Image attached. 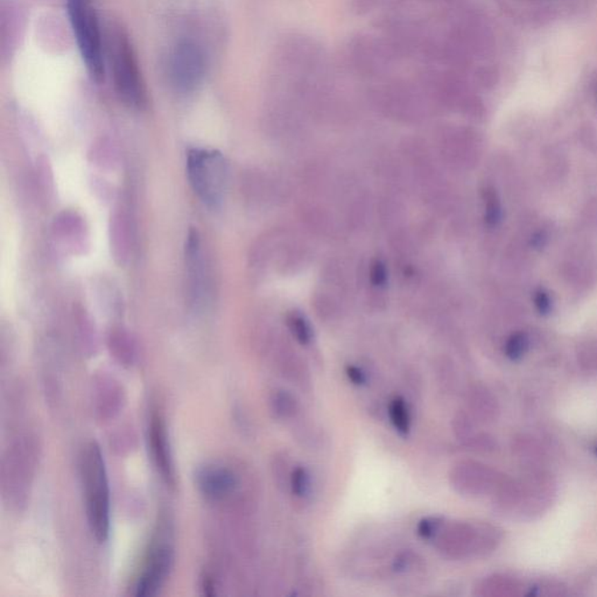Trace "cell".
I'll list each match as a JSON object with an SVG mask.
<instances>
[{"instance_id": "26", "label": "cell", "mask_w": 597, "mask_h": 597, "mask_svg": "<svg viewBox=\"0 0 597 597\" xmlns=\"http://www.w3.org/2000/svg\"><path fill=\"white\" fill-rule=\"evenodd\" d=\"M536 305H537L538 309L543 314H546L550 309V300L548 294L545 292H539L536 297Z\"/></svg>"}, {"instance_id": "27", "label": "cell", "mask_w": 597, "mask_h": 597, "mask_svg": "<svg viewBox=\"0 0 597 597\" xmlns=\"http://www.w3.org/2000/svg\"><path fill=\"white\" fill-rule=\"evenodd\" d=\"M202 589L206 595H213L215 593L214 580L208 574H204V577H202Z\"/></svg>"}, {"instance_id": "8", "label": "cell", "mask_w": 597, "mask_h": 597, "mask_svg": "<svg viewBox=\"0 0 597 597\" xmlns=\"http://www.w3.org/2000/svg\"><path fill=\"white\" fill-rule=\"evenodd\" d=\"M174 564V550L167 540L159 539L150 546L141 574L134 584L136 596H153L167 580Z\"/></svg>"}, {"instance_id": "20", "label": "cell", "mask_w": 597, "mask_h": 597, "mask_svg": "<svg viewBox=\"0 0 597 597\" xmlns=\"http://www.w3.org/2000/svg\"><path fill=\"white\" fill-rule=\"evenodd\" d=\"M527 347H528V340L526 335L517 333L507 340L505 344V354L510 360H517L524 356Z\"/></svg>"}, {"instance_id": "5", "label": "cell", "mask_w": 597, "mask_h": 597, "mask_svg": "<svg viewBox=\"0 0 597 597\" xmlns=\"http://www.w3.org/2000/svg\"><path fill=\"white\" fill-rule=\"evenodd\" d=\"M433 543L444 557L461 560L490 552L497 543V531L489 525L446 521Z\"/></svg>"}, {"instance_id": "6", "label": "cell", "mask_w": 597, "mask_h": 597, "mask_svg": "<svg viewBox=\"0 0 597 597\" xmlns=\"http://www.w3.org/2000/svg\"><path fill=\"white\" fill-rule=\"evenodd\" d=\"M399 55L390 41L374 37H358L349 45V59L358 73L378 76L390 69Z\"/></svg>"}, {"instance_id": "13", "label": "cell", "mask_w": 597, "mask_h": 597, "mask_svg": "<svg viewBox=\"0 0 597 597\" xmlns=\"http://www.w3.org/2000/svg\"><path fill=\"white\" fill-rule=\"evenodd\" d=\"M468 407L473 418L480 421H491L497 413V403L494 396L484 386L475 385L468 391Z\"/></svg>"}, {"instance_id": "1", "label": "cell", "mask_w": 597, "mask_h": 597, "mask_svg": "<svg viewBox=\"0 0 597 597\" xmlns=\"http://www.w3.org/2000/svg\"><path fill=\"white\" fill-rule=\"evenodd\" d=\"M80 471L88 524L95 539L105 543L110 532V490L103 454L95 441L84 446Z\"/></svg>"}, {"instance_id": "11", "label": "cell", "mask_w": 597, "mask_h": 597, "mask_svg": "<svg viewBox=\"0 0 597 597\" xmlns=\"http://www.w3.org/2000/svg\"><path fill=\"white\" fill-rule=\"evenodd\" d=\"M197 489L211 501H223L230 497L238 487L237 475L230 468L218 464H206L195 475Z\"/></svg>"}, {"instance_id": "16", "label": "cell", "mask_w": 597, "mask_h": 597, "mask_svg": "<svg viewBox=\"0 0 597 597\" xmlns=\"http://www.w3.org/2000/svg\"><path fill=\"white\" fill-rule=\"evenodd\" d=\"M290 489L297 498H306L312 490L311 471L305 466H297L292 469Z\"/></svg>"}, {"instance_id": "10", "label": "cell", "mask_w": 597, "mask_h": 597, "mask_svg": "<svg viewBox=\"0 0 597 597\" xmlns=\"http://www.w3.org/2000/svg\"><path fill=\"white\" fill-rule=\"evenodd\" d=\"M148 447L158 473L170 487L175 484V469L168 440L167 428L159 413L152 414L148 426Z\"/></svg>"}, {"instance_id": "28", "label": "cell", "mask_w": 597, "mask_h": 597, "mask_svg": "<svg viewBox=\"0 0 597 597\" xmlns=\"http://www.w3.org/2000/svg\"><path fill=\"white\" fill-rule=\"evenodd\" d=\"M595 453H596V455H597V446H596V447H595Z\"/></svg>"}, {"instance_id": "4", "label": "cell", "mask_w": 597, "mask_h": 597, "mask_svg": "<svg viewBox=\"0 0 597 597\" xmlns=\"http://www.w3.org/2000/svg\"><path fill=\"white\" fill-rule=\"evenodd\" d=\"M187 175L193 191L208 207L220 206L227 184L223 154L207 148H191L187 154Z\"/></svg>"}, {"instance_id": "21", "label": "cell", "mask_w": 597, "mask_h": 597, "mask_svg": "<svg viewBox=\"0 0 597 597\" xmlns=\"http://www.w3.org/2000/svg\"><path fill=\"white\" fill-rule=\"evenodd\" d=\"M444 521H446L444 518L437 517V516L424 518L419 521V525H418V534L422 539L433 540L441 530V527L444 526Z\"/></svg>"}, {"instance_id": "12", "label": "cell", "mask_w": 597, "mask_h": 597, "mask_svg": "<svg viewBox=\"0 0 597 597\" xmlns=\"http://www.w3.org/2000/svg\"><path fill=\"white\" fill-rule=\"evenodd\" d=\"M186 261H187L188 276L191 281V295L195 300H200L203 295L204 268L201 250V238L197 230L191 229L188 234L186 243Z\"/></svg>"}, {"instance_id": "15", "label": "cell", "mask_w": 597, "mask_h": 597, "mask_svg": "<svg viewBox=\"0 0 597 597\" xmlns=\"http://www.w3.org/2000/svg\"><path fill=\"white\" fill-rule=\"evenodd\" d=\"M391 424L401 435H407L410 430V408L403 397H396L389 407Z\"/></svg>"}, {"instance_id": "17", "label": "cell", "mask_w": 597, "mask_h": 597, "mask_svg": "<svg viewBox=\"0 0 597 597\" xmlns=\"http://www.w3.org/2000/svg\"><path fill=\"white\" fill-rule=\"evenodd\" d=\"M287 324L295 340L302 345H307L313 340V329L307 319L300 313H292L287 317Z\"/></svg>"}, {"instance_id": "2", "label": "cell", "mask_w": 597, "mask_h": 597, "mask_svg": "<svg viewBox=\"0 0 597 597\" xmlns=\"http://www.w3.org/2000/svg\"><path fill=\"white\" fill-rule=\"evenodd\" d=\"M107 53L114 89L120 100L129 107H143L146 104L145 83L132 45L123 30L111 32Z\"/></svg>"}, {"instance_id": "9", "label": "cell", "mask_w": 597, "mask_h": 597, "mask_svg": "<svg viewBox=\"0 0 597 597\" xmlns=\"http://www.w3.org/2000/svg\"><path fill=\"white\" fill-rule=\"evenodd\" d=\"M497 476L492 469L474 461H462L455 464L449 473L451 487L463 496L484 494L496 483Z\"/></svg>"}, {"instance_id": "19", "label": "cell", "mask_w": 597, "mask_h": 597, "mask_svg": "<svg viewBox=\"0 0 597 597\" xmlns=\"http://www.w3.org/2000/svg\"><path fill=\"white\" fill-rule=\"evenodd\" d=\"M272 474H273L274 482L277 487L284 490L290 487V478L292 474V469H290V460L288 457L281 453L274 455L272 460Z\"/></svg>"}, {"instance_id": "25", "label": "cell", "mask_w": 597, "mask_h": 597, "mask_svg": "<svg viewBox=\"0 0 597 597\" xmlns=\"http://www.w3.org/2000/svg\"><path fill=\"white\" fill-rule=\"evenodd\" d=\"M345 374H347L348 379L357 386H362L367 383V374H364V371L355 365H348L345 369Z\"/></svg>"}, {"instance_id": "18", "label": "cell", "mask_w": 597, "mask_h": 597, "mask_svg": "<svg viewBox=\"0 0 597 597\" xmlns=\"http://www.w3.org/2000/svg\"><path fill=\"white\" fill-rule=\"evenodd\" d=\"M451 427H453L455 437L466 444L475 435L474 418L467 412L460 410L453 418Z\"/></svg>"}, {"instance_id": "23", "label": "cell", "mask_w": 597, "mask_h": 597, "mask_svg": "<svg viewBox=\"0 0 597 597\" xmlns=\"http://www.w3.org/2000/svg\"><path fill=\"white\" fill-rule=\"evenodd\" d=\"M370 279L372 285L376 287H384L387 283L386 265L381 259H376L372 263L370 270Z\"/></svg>"}, {"instance_id": "14", "label": "cell", "mask_w": 597, "mask_h": 597, "mask_svg": "<svg viewBox=\"0 0 597 597\" xmlns=\"http://www.w3.org/2000/svg\"><path fill=\"white\" fill-rule=\"evenodd\" d=\"M270 406L274 417L280 420L293 419L299 412V403L290 391L279 389L270 398Z\"/></svg>"}, {"instance_id": "24", "label": "cell", "mask_w": 597, "mask_h": 597, "mask_svg": "<svg viewBox=\"0 0 597 597\" xmlns=\"http://www.w3.org/2000/svg\"><path fill=\"white\" fill-rule=\"evenodd\" d=\"M414 562H415V555L410 552H404L397 557V560L394 562V571L397 573H406L410 571V568L413 567Z\"/></svg>"}, {"instance_id": "3", "label": "cell", "mask_w": 597, "mask_h": 597, "mask_svg": "<svg viewBox=\"0 0 597 597\" xmlns=\"http://www.w3.org/2000/svg\"><path fill=\"white\" fill-rule=\"evenodd\" d=\"M68 16L73 35L93 80L102 82L105 76L104 48L98 18L91 0H67Z\"/></svg>"}, {"instance_id": "7", "label": "cell", "mask_w": 597, "mask_h": 597, "mask_svg": "<svg viewBox=\"0 0 597 597\" xmlns=\"http://www.w3.org/2000/svg\"><path fill=\"white\" fill-rule=\"evenodd\" d=\"M206 71L203 52L193 41H181L170 57V80L181 93L196 90Z\"/></svg>"}, {"instance_id": "22", "label": "cell", "mask_w": 597, "mask_h": 597, "mask_svg": "<svg viewBox=\"0 0 597 597\" xmlns=\"http://www.w3.org/2000/svg\"><path fill=\"white\" fill-rule=\"evenodd\" d=\"M501 218V207L496 193L492 191H485V220L489 225H495Z\"/></svg>"}]
</instances>
